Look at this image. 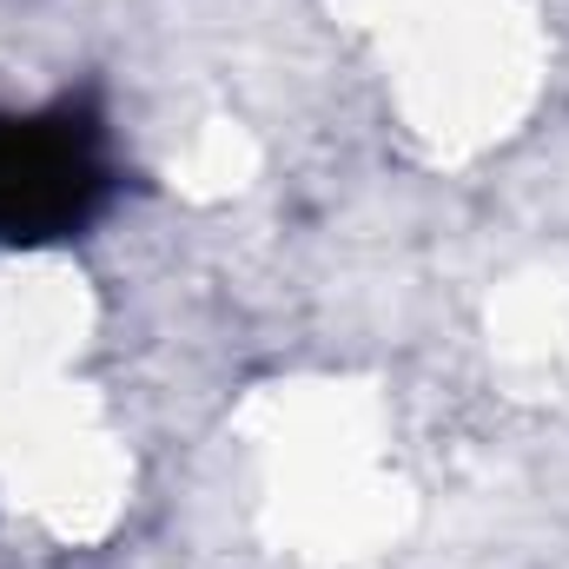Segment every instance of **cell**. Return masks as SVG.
Returning <instances> with one entry per match:
<instances>
[{
    "label": "cell",
    "instance_id": "cell-1",
    "mask_svg": "<svg viewBox=\"0 0 569 569\" xmlns=\"http://www.w3.org/2000/svg\"><path fill=\"white\" fill-rule=\"evenodd\" d=\"M93 192V166L67 133L0 127V226L33 232L47 219H73Z\"/></svg>",
    "mask_w": 569,
    "mask_h": 569
}]
</instances>
